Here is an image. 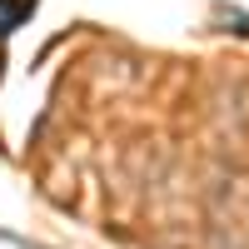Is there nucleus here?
Returning <instances> with one entry per match:
<instances>
[{"label":"nucleus","instance_id":"obj_1","mask_svg":"<svg viewBox=\"0 0 249 249\" xmlns=\"http://www.w3.org/2000/svg\"><path fill=\"white\" fill-rule=\"evenodd\" d=\"M35 5L40 0H0V35H10L25 15H35Z\"/></svg>","mask_w":249,"mask_h":249}]
</instances>
